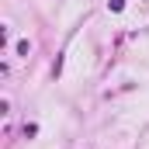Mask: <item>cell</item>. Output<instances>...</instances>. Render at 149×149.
Instances as JSON below:
<instances>
[{"instance_id": "cell-1", "label": "cell", "mask_w": 149, "mask_h": 149, "mask_svg": "<svg viewBox=\"0 0 149 149\" xmlns=\"http://www.w3.org/2000/svg\"><path fill=\"white\" fill-rule=\"evenodd\" d=\"M108 7H111V10H121V7H125V0H111Z\"/></svg>"}]
</instances>
